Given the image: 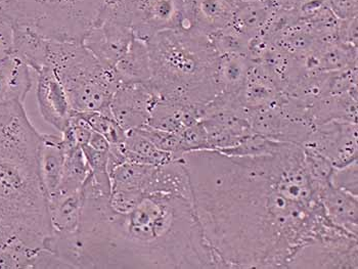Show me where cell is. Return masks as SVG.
Wrapping results in <instances>:
<instances>
[{"label": "cell", "instance_id": "cell-6", "mask_svg": "<svg viewBox=\"0 0 358 269\" xmlns=\"http://www.w3.org/2000/svg\"><path fill=\"white\" fill-rule=\"evenodd\" d=\"M106 0H0V15L57 41L83 43Z\"/></svg>", "mask_w": 358, "mask_h": 269}, {"label": "cell", "instance_id": "cell-30", "mask_svg": "<svg viewBox=\"0 0 358 269\" xmlns=\"http://www.w3.org/2000/svg\"><path fill=\"white\" fill-rule=\"evenodd\" d=\"M14 48V25L12 22L0 15V61L13 54Z\"/></svg>", "mask_w": 358, "mask_h": 269}, {"label": "cell", "instance_id": "cell-34", "mask_svg": "<svg viewBox=\"0 0 358 269\" xmlns=\"http://www.w3.org/2000/svg\"><path fill=\"white\" fill-rule=\"evenodd\" d=\"M262 1V0H234L236 4L250 3V2Z\"/></svg>", "mask_w": 358, "mask_h": 269}, {"label": "cell", "instance_id": "cell-17", "mask_svg": "<svg viewBox=\"0 0 358 269\" xmlns=\"http://www.w3.org/2000/svg\"><path fill=\"white\" fill-rule=\"evenodd\" d=\"M65 159L66 150L62 136L42 133L38 151V170L48 196L61 184Z\"/></svg>", "mask_w": 358, "mask_h": 269}, {"label": "cell", "instance_id": "cell-33", "mask_svg": "<svg viewBox=\"0 0 358 269\" xmlns=\"http://www.w3.org/2000/svg\"><path fill=\"white\" fill-rule=\"evenodd\" d=\"M17 239L12 229L0 220V247L8 246Z\"/></svg>", "mask_w": 358, "mask_h": 269}, {"label": "cell", "instance_id": "cell-3", "mask_svg": "<svg viewBox=\"0 0 358 269\" xmlns=\"http://www.w3.org/2000/svg\"><path fill=\"white\" fill-rule=\"evenodd\" d=\"M150 83L160 99H173L203 110L217 98L214 70L217 50L209 35L196 31L166 30L147 41Z\"/></svg>", "mask_w": 358, "mask_h": 269}, {"label": "cell", "instance_id": "cell-25", "mask_svg": "<svg viewBox=\"0 0 358 269\" xmlns=\"http://www.w3.org/2000/svg\"><path fill=\"white\" fill-rule=\"evenodd\" d=\"M80 114L92 130L105 136L110 145H121L124 143L126 131L115 121L112 114L103 112H85Z\"/></svg>", "mask_w": 358, "mask_h": 269}, {"label": "cell", "instance_id": "cell-32", "mask_svg": "<svg viewBox=\"0 0 358 269\" xmlns=\"http://www.w3.org/2000/svg\"><path fill=\"white\" fill-rule=\"evenodd\" d=\"M88 145L101 152H109L110 150V143L108 142L107 138L96 131L92 132Z\"/></svg>", "mask_w": 358, "mask_h": 269}, {"label": "cell", "instance_id": "cell-23", "mask_svg": "<svg viewBox=\"0 0 358 269\" xmlns=\"http://www.w3.org/2000/svg\"><path fill=\"white\" fill-rule=\"evenodd\" d=\"M123 154L126 163H141V164L162 165L176 160V156L158 149L148 140L138 129L126 132L123 143Z\"/></svg>", "mask_w": 358, "mask_h": 269}, {"label": "cell", "instance_id": "cell-27", "mask_svg": "<svg viewBox=\"0 0 358 269\" xmlns=\"http://www.w3.org/2000/svg\"><path fill=\"white\" fill-rule=\"evenodd\" d=\"M178 134L180 138V150L182 156L189 152L209 150L207 132L202 121H199L191 126L185 128Z\"/></svg>", "mask_w": 358, "mask_h": 269}, {"label": "cell", "instance_id": "cell-13", "mask_svg": "<svg viewBox=\"0 0 358 269\" xmlns=\"http://www.w3.org/2000/svg\"><path fill=\"white\" fill-rule=\"evenodd\" d=\"M236 6L234 0H185L180 29L212 34L231 25Z\"/></svg>", "mask_w": 358, "mask_h": 269}, {"label": "cell", "instance_id": "cell-24", "mask_svg": "<svg viewBox=\"0 0 358 269\" xmlns=\"http://www.w3.org/2000/svg\"><path fill=\"white\" fill-rule=\"evenodd\" d=\"M90 175L92 170L84 155L83 147H77L67 150L63 178L57 187L68 191L81 189Z\"/></svg>", "mask_w": 358, "mask_h": 269}, {"label": "cell", "instance_id": "cell-10", "mask_svg": "<svg viewBox=\"0 0 358 269\" xmlns=\"http://www.w3.org/2000/svg\"><path fill=\"white\" fill-rule=\"evenodd\" d=\"M159 99L150 81L121 85L110 101V114L124 131L138 129L148 124Z\"/></svg>", "mask_w": 358, "mask_h": 269}, {"label": "cell", "instance_id": "cell-7", "mask_svg": "<svg viewBox=\"0 0 358 269\" xmlns=\"http://www.w3.org/2000/svg\"><path fill=\"white\" fill-rule=\"evenodd\" d=\"M287 268L357 269L358 235L324 216L295 251Z\"/></svg>", "mask_w": 358, "mask_h": 269}, {"label": "cell", "instance_id": "cell-2", "mask_svg": "<svg viewBox=\"0 0 358 269\" xmlns=\"http://www.w3.org/2000/svg\"><path fill=\"white\" fill-rule=\"evenodd\" d=\"M83 191L77 268H229L207 241L192 198L150 194L122 213L112 208L92 176Z\"/></svg>", "mask_w": 358, "mask_h": 269}, {"label": "cell", "instance_id": "cell-8", "mask_svg": "<svg viewBox=\"0 0 358 269\" xmlns=\"http://www.w3.org/2000/svg\"><path fill=\"white\" fill-rule=\"evenodd\" d=\"M101 14L125 24L136 38L147 41L157 33L181 28L185 0H116L105 4Z\"/></svg>", "mask_w": 358, "mask_h": 269}, {"label": "cell", "instance_id": "cell-4", "mask_svg": "<svg viewBox=\"0 0 358 269\" xmlns=\"http://www.w3.org/2000/svg\"><path fill=\"white\" fill-rule=\"evenodd\" d=\"M0 220L26 246L46 249L52 229L38 156L0 153Z\"/></svg>", "mask_w": 358, "mask_h": 269}, {"label": "cell", "instance_id": "cell-14", "mask_svg": "<svg viewBox=\"0 0 358 269\" xmlns=\"http://www.w3.org/2000/svg\"><path fill=\"white\" fill-rule=\"evenodd\" d=\"M318 198L331 222L358 235V196L328 182L320 187Z\"/></svg>", "mask_w": 358, "mask_h": 269}, {"label": "cell", "instance_id": "cell-29", "mask_svg": "<svg viewBox=\"0 0 358 269\" xmlns=\"http://www.w3.org/2000/svg\"><path fill=\"white\" fill-rule=\"evenodd\" d=\"M326 1L331 14L340 21L357 17V0H326Z\"/></svg>", "mask_w": 358, "mask_h": 269}, {"label": "cell", "instance_id": "cell-15", "mask_svg": "<svg viewBox=\"0 0 358 269\" xmlns=\"http://www.w3.org/2000/svg\"><path fill=\"white\" fill-rule=\"evenodd\" d=\"M48 204L52 233L78 231L84 204L83 187L70 193L54 191L48 196Z\"/></svg>", "mask_w": 358, "mask_h": 269}, {"label": "cell", "instance_id": "cell-31", "mask_svg": "<svg viewBox=\"0 0 358 269\" xmlns=\"http://www.w3.org/2000/svg\"><path fill=\"white\" fill-rule=\"evenodd\" d=\"M338 34H339L340 38H341L342 43L345 44V45L350 46V48L355 46L357 48V17L340 21Z\"/></svg>", "mask_w": 358, "mask_h": 269}, {"label": "cell", "instance_id": "cell-16", "mask_svg": "<svg viewBox=\"0 0 358 269\" xmlns=\"http://www.w3.org/2000/svg\"><path fill=\"white\" fill-rule=\"evenodd\" d=\"M203 110L173 99H159L148 125L164 131L179 132L202 120Z\"/></svg>", "mask_w": 358, "mask_h": 269}, {"label": "cell", "instance_id": "cell-22", "mask_svg": "<svg viewBox=\"0 0 358 269\" xmlns=\"http://www.w3.org/2000/svg\"><path fill=\"white\" fill-rule=\"evenodd\" d=\"M275 0L238 4L231 26L247 38H253L271 23L275 15Z\"/></svg>", "mask_w": 358, "mask_h": 269}, {"label": "cell", "instance_id": "cell-1", "mask_svg": "<svg viewBox=\"0 0 358 269\" xmlns=\"http://www.w3.org/2000/svg\"><path fill=\"white\" fill-rule=\"evenodd\" d=\"M182 159L205 237L229 268H287L326 216L299 143L282 140L264 155L200 150Z\"/></svg>", "mask_w": 358, "mask_h": 269}, {"label": "cell", "instance_id": "cell-19", "mask_svg": "<svg viewBox=\"0 0 358 269\" xmlns=\"http://www.w3.org/2000/svg\"><path fill=\"white\" fill-rule=\"evenodd\" d=\"M250 71L251 65L244 54H220L213 76L218 96H240Z\"/></svg>", "mask_w": 358, "mask_h": 269}, {"label": "cell", "instance_id": "cell-21", "mask_svg": "<svg viewBox=\"0 0 358 269\" xmlns=\"http://www.w3.org/2000/svg\"><path fill=\"white\" fill-rule=\"evenodd\" d=\"M113 70L120 85L149 82L152 71L147 43L136 37Z\"/></svg>", "mask_w": 358, "mask_h": 269}, {"label": "cell", "instance_id": "cell-5", "mask_svg": "<svg viewBox=\"0 0 358 269\" xmlns=\"http://www.w3.org/2000/svg\"><path fill=\"white\" fill-rule=\"evenodd\" d=\"M54 70L73 111L109 113L119 85L114 70L103 66L83 43L50 39L48 66Z\"/></svg>", "mask_w": 358, "mask_h": 269}, {"label": "cell", "instance_id": "cell-26", "mask_svg": "<svg viewBox=\"0 0 358 269\" xmlns=\"http://www.w3.org/2000/svg\"><path fill=\"white\" fill-rule=\"evenodd\" d=\"M138 130L148 140H151L158 149L172 154L176 158H181L182 157L180 150V138H179L178 133L156 129V128L151 127L148 124L138 128Z\"/></svg>", "mask_w": 358, "mask_h": 269}, {"label": "cell", "instance_id": "cell-28", "mask_svg": "<svg viewBox=\"0 0 358 269\" xmlns=\"http://www.w3.org/2000/svg\"><path fill=\"white\" fill-rule=\"evenodd\" d=\"M357 168V160L341 168H334L330 177L331 184L338 189L358 196Z\"/></svg>", "mask_w": 358, "mask_h": 269}, {"label": "cell", "instance_id": "cell-11", "mask_svg": "<svg viewBox=\"0 0 358 269\" xmlns=\"http://www.w3.org/2000/svg\"><path fill=\"white\" fill-rule=\"evenodd\" d=\"M134 38L131 29L125 24L99 14L83 43L103 66L114 69Z\"/></svg>", "mask_w": 358, "mask_h": 269}, {"label": "cell", "instance_id": "cell-9", "mask_svg": "<svg viewBox=\"0 0 358 269\" xmlns=\"http://www.w3.org/2000/svg\"><path fill=\"white\" fill-rule=\"evenodd\" d=\"M302 145L328 159L334 168H341L357 160V123L331 120L317 124Z\"/></svg>", "mask_w": 358, "mask_h": 269}, {"label": "cell", "instance_id": "cell-18", "mask_svg": "<svg viewBox=\"0 0 358 269\" xmlns=\"http://www.w3.org/2000/svg\"><path fill=\"white\" fill-rule=\"evenodd\" d=\"M32 88L31 69L14 54L0 61V105L10 101L24 103Z\"/></svg>", "mask_w": 358, "mask_h": 269}, {"label": "cell", "instance_id": "cell-20", "mask_svg": "<svg viewBox=\"0 0 358 269\" xmlns=\"http://www.w3.org/2000/svg\"><path fill=\"white\" fill-rule=\"evenodd\" d=\"M50 39L25 26H14L13 54L38 73L48 66Z\"/></svg>", "mask_w": 358, "mask_h": 269}, {"label": "cell", "instance_id": "cell-12", "mask_svg": "<svg viewBox=\"0 0 358 269\" xmlns=\"http://www.w3.org/2000/svg\"><path fill=\"white\" fill-rule=\"evenodd\" d=\"M36 99L43 120L57 131L63 132L73 113L65 88L50 67L37 73Z\"/></svg>", "mask_w": 358, "mask_h": 269}]
</instances>
